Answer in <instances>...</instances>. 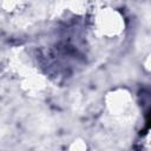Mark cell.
I'll return each instance as SVG.
<instances>
[{
	"label": "cell",
	"instance_id": "cell-1",
	"mask_svg": "<svg viewBox=\"0 0 151 151\" xmlns=\"http://www.w3.org/2000/svg\"><path fill=\"white\" fill-rule=\"evenodd\" d=\"M147 125L151 126V112L149 113V118H147Z\"/></svg>",
	"mask_w": 151,
	"mask_h": 151
}]
</instances>
